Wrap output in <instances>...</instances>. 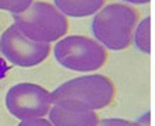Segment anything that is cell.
Segmentation results:
<instances>
[{
  "label": "cell",
  "instance_id": "1",
  "mask_svg": "<svg viewBox=\"0 0 155 126\" xmlns=\"http://www.w3.org/2000/svg\"><path fill=\"white\" fill-rule=\"evenodd\" d=\"M116 84L104 74H85L62 83L51 93L52 105L69 111H99L114 101Z\"/></svg>",
  "mask_w": 155,
  "mask_h": 126
},
{
  "label": "cell",
  "instance_id": "2",
  "mask_svg": "<svg viewBox=\"0 0 155 126\" xmlns=\"http://www.w3.org/2000/svg\"><path fill=\"white\" fill-rule=\"evenodd\" d=\"M140 21V11L126 3L104 4L92 18L93 38L107 51H124L133 44V32Z\"/></svg>",
  "mask_w": 155,
  "mask_h": 126
},
{
  "label": "cell",
  "instance_id": "3",
  "mask_svg": "<svg viewBox=\"0 0 155 126\" xmlns=\"http://www.w3.org/2000/svg\"><path fill=\"white\" fill-rule=\"evenodd\" d=\"M18 31L31 41L52 44L64 38L69 29V21L52 3L34 0L24 13L14 16Z\"/></svg>",
  "mask_w": 155,
  "mask_h": 126
},
{
  "label": "cell",
  "instance_id": "4",
  "mask_svg": "<svg viewBox=\"0 0 155 126\" xmlns=\"http://www.w3.org/2000/svg\"><path fill=\"white\" fill-rule=\"evenodd\" d=\"M52 52L62 67L78 73H94L109 60V51L86 35H65L55 42Z\"/></svg>",
  "mask_w": 155,
  "mask_h": 126
},
{
  "label": "cell",
  "instance_id": "5",
  "mask_svg": "<svg viewBox=\"0 0 155 126\" xmlns=\"http://www.w3.org/2000/svg\"><path fill=\"white\" fill-rule=\"evenodd\" d=\"M6 108L16 119L47 116L52 106L51 93L35 83H17L8 88L4 98Z\"/></svg>",
  "mask_w": 155,
  "mask_h": 126
},
{
  "label": "cell",
  "instance_id": "6",
  "mask_svg": "<svg viewBox=\"0 0 155 126\" xmlns=\"http://www.w3.org/2000/svg\"><path fill=\"white\" fill-rule=\"evenodd\" d=\"M51 44H41L24 37L14 24L0 35V53L4 59L17 67H35L49 56Z\"/></svg>",
  "mask_w": 155,
  "mask_h": 126
},
{
  "label": "cell",
  "instance_id": "7",
  "mask_svg": "<svg viewBox=\"0 0 155 126\" xmlns=\"http://www.w3.org/2000/svg\"><path fill=\"white\" fill-rule=\"evenodd\" d=\"M54 126H97L100 116L96 111H69L52 105L48 112Z\"/></svg>",
  "mask_w": 155,
  "mask_h": 126
},
{
  "label": "cell",
  "instance_id": "8",
  "mask_svg": "<svg viewBox=\"0 0 155 126\" xmlns=\"http://www.w3.org/2000/svg\"><path fill=\"white\" fill-rule=\"evenodd\" d=\"M107 0H54V6L68 18L93 17Z\"/></svg>",
  "mask_w": 155,
  "mask_h": 126
},
{
  "label": "cell",
  "instance_id": "9",
  "mask_svg": "<svg viewBox=\"0 0 155 126\" xmlns=\"http://www.w3.org/2000/svg\"><path fill=\"white\" fill-rule=\"evenodd\" d=\"M150 29H151V18L150 17H144L143 20H140L137 23L134 32H133V44L144 55H150L151 53Z\"/></svg>",
  "mask_w": 155,
  "mask_h": 126
},
{
  "label": "cell",
  "instance_id": "10",
  "mask_svg": "<svg viewBox=\"0 0 155 126\" xmlns=\"http://www.w3.org/2000/svg\"><path fill=\"white\" fill-rule=\"evenodd\" d=\"M34 0H0V10L12 13L13 16L24 13Z\"/></svg>",
  "mask_w": 155,
  "mask_h": 126
},
{
  "label": "cell",
  "instance_id": "11",
  "mask_svg": "<svg viewBox=\"0 0 155 126\" xmlns=\"http://www.w3.org/2000/svg\"><path fill=\"white\" fill-rule=\"evenodd\" d=\"M97 126H138L137 121H128L124 118H106V119H100L97 123Z\"/></svg>",
  "mask_w": 155,
  "mask_h": 126
},
{
  "label": "cell",
  "instance_id": "12",
  "mask_svg": "<svg viewBox=\"0 0 155 126\" xmlns=\"http://www.w3.org/2000/svg\"><path fill=\"white\" fill-rule=\"evenodd\" d=\"M17 126H54V125L45 116H38V118L23 119V121H20V123Z\"/></svg>",
  "mask_w": 155,
  "mask_h": 126
},
{
  "label": "cell",
  "instance_id": "13",
  "mask_svg": "<svg viewBox=\"0 0 155 126\" xmlns=\"http://www.w3.org/2000/svg\"><path fill=\"white\" fill-rule=\"evenodd\" d=\"M121 2L130 6H144V4H148L151 0H121Z\"/></svg>",
  "mask_w": 155,
  "mask_h": 126
}]
</instances>
